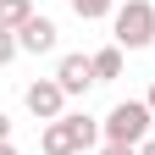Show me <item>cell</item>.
Returning a JSON list of instances; mask_svg holds the SVG:
<instances>
[{
    "label": "cell",
    "instance_id": "1",
    "mask_svg": "<svg viewBox=\"0 0 155 155\" xmlns=\"http://www.w3.org/2000/svg\"><path fill=\"white\" fill-rule=\"evenodd\" d=\"M100 127H105V144H144L155 133V111H150V100H116L100 116Z\"/></svg>",
    "mask_w": 155,
    "mask_h": 155
},
{
    "label": "cell",
    "instance_id": "2",
    "mask_svg": "<svg viewBox=\"0 0 155 155\" xmlns=\"http://www.w3.org/2000/svg\"><path fill=\"white\" fill-rule=\"evenodd\" d=\"M111 45H122V50L155 45V6H150V0H127V6H116V17H111Z\"/></svg>",
    "mask_w": 155,
    "mask_h": 155
},
{
    "label": "cell",
    "instance_id": "3",
    "mask_svg": "<svg viewBox=\"0 0 155 155\" xmlns=\"http://www.w3.org/2000/svg\"><path fill=\"white\" fill-rule=\"evenodd\" d=\"M22 105H28V116H39V122H55V116H67V89L55 83V78H33L22 89Z\"/></svg>",
    "mask_w": 155,
    "mask_h": 155
},
{
    "label": "cell",
    "instance_id": "4",
    "mask_svg": "<svg viewBox=\"0 0 155 155\" xmlns=\"http://www.w3.org/2000/svg\"><path fill=\"white\" fill-rule=\"evenodd\" d=\"M55 83L67 89V100L72 94H89L100 83V78H94V55H61V61H55Z\"/></svg>",
    "mask_w": 155,
    "mask_h": 155
},
{
    "label": "cell",
    "instance_id": "5",
    "mask_svg": "<svg viewBox=\"0 0 155 155\" xmlns=\"http://www.w3.org/2000/svg\"><path fill=\"white\" fill-rule=\"evenodd\" d=\"M55 39H61V28H55L50 17H39V11H33V22L17 28V45H22L28 55H50V50H55Z\"/></svg>",
    "mask_w": 155,
    "mask_h": 155
},
{
    "label": "cell",
    "instance_id": "6",
    "mask_svg": "<svg viewBox=\"0 0 155 155\" xmlns=\"http://www.w3.org/2000/svg\"><path fill=\"white\" fill-rule=\"evenodd\" d=\"M39 150L45 155H78L83 144H78V133H72L67 116H55V122H45V133H39Z\"/></svg>",
    "mask_w": 155,
    "mask_h": 155
},
{
    "label": "cell",
    "instance_id": "7",
    "mask_svg": "<svg viewBox=\"0 0 155 155\" xmlns=\"http://www.w3.org/2000/svg\"><path fill=\"white\" fill-rule=\"evenodd\" d=\"M94 78H100V83L122 78V45H105V50H94Z\"/></svg>",
    "mask_w": 155,
    "mask_h": 155
},
{
    "label": "cell",
    "instance_id": "8",
    "mask_svg": "<svg viewBox=\"0 0 155 155\" xmlns=\"http://www.w3.org/2000/svg\"><path fill=\"white\" fill-rule=\"evenodd\" d=\"M22 22H33V0H0V28H22Z\"/></svg>",
    "mask_w": 155,
    "mask_h": 155
},
{
    "label": "cell",
    "instance_id": "9",
    "mask_svg": "<svg viewBox=\"0 0 155 155\" xmlns=\"http://www.w3.org/2000/svg\"><path fill=\"white\" fill-rule=\"evenodd\" d=\"M67 6L83 17V22H100V17H116V0H67Z\"/></svg>",
    "mask_w": 155,
    "mask_h": 155
},
{
    "label": "cell",
    "instance_id": "10",
    "mask_svg": "<svg viewBox=\"0 0 155 155\" xmlns=\"http://www.w3.org/2000/svg\"><path fill=\"white\" fill-rule=\"evenodd\" d=\"M17 55H22L17 33H11V28H0V67H6V61H17Z\"/></svg>",
    "mask_w": 155,
    "mask_h": 155
},
{
    "label": "cell",
    "instance_id": "11",
    "mask_svg": "<svg viewBox=\"0 0 155 155\" xmlns=\"http://www.w3.org/2000/svg\"><path fill=\"white\" fill-rule=\"evenodd\" d=\"M100 155H139V144H100Z\"/></svg>",
    "mask_w": 155,
    "mask_h": 155
},
{
    "label": "cell",
    "instance_id": "12",
    "mask_svg": "<svg viewBox=\"0 0 155 155\" xmlns=\"http://www.w3.org/2000/svg\"><path fill=\"white\" fill-rule=\"evenodd\" d=\"M6 139H11V116L0 111V144H6Z\"/></svg>",
    "mask_w": 155,
    "mask_h": 155
},
{
    "label": "cell",
    "instance_id": "13",
    "mask_svg": "<svg viewBox=\"0 0 155 155\" xmlns=\"http://www.w3.org/2000/svg\"><path fill=\"white\" fill-rule=\"evenodd\" d=\"M139 155H155V133H150V139H144V144H139Z\"/></svg>",
    "mask_w": 155,
    "mask_h": 155
},
{
    "label": "cell",
    "instance_id": "14",
    "mask_svg": "<svg viewBox=\"0 0 155 155\" xmlns=\"http://www.w3.org/2000/svg\"><path fill=\"white\" fill-rule=\"evenodd\" d=\"M0 155H17V144H11V139H6V144H0Z\"/></svg>",
    "mask_w": 155,
    "mask_h": 155
},
{
    "label": "cell",
    "instance_id": "15",
    "mask_svg": "<svg viewBox=\"0 0 155 155\" xmlns=\"http://www.w3.org/2000/svg\"><path fill=\"white\" fill-rule=\"evenodd\" d=\"M144 100H150V111H155V83H150V94H144Z\"/></svg>",
    "mask_w": 155,
    "mask_h": 155
}]
</instances>
